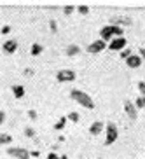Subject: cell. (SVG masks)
Here are the masks:
<instances>
[{
    "label": "cell",
    "instance_id": "cell-1",
    "mask_svg": "<svg viewBox=\"0 0 145 159\" xmlns=\"http://www.w3.org/2000/svg\"><path fill=\"white\" fill-rule=\"evenodd\" d=\"M70 98L72 100H75V102L79 103V105H82L84 108H91L93 110L94 108V102H93V98L89 96L86 91H80V89H72L70 91Z\"/></svg>",
    "mask_w": 145,
    "mask_h": 159
},
{
    "label": "cell",
    "instance_id": "cell-2",
    "mask_svg": "<svg viewBox=\"0 0 145 159\" xmlns=\"http://www.w3.org/2000/svg\"><path fill=\"white\" fill-rule=\"evenodd\" d=\"M119 138V129L114 122H108L105 126V145H112Z\"/></svg>",
    "mask_w": 145,
    "mask_h": 159
},
{
    "label": "cell",
    "instance_id": "cell-3",
    "mask_svg": "<svg viewBox=\"0 0 145 159\" xmlns=\"http://www.w3.org/2000/svg\"><path fill=\"white\" fill-rule=\"evenodd\" d=\"M110 25H116V26H131L133 25V19L129 16H124V14H114L110 16Z\"/></svg>",
    "mask_w": 145,
    "mask_h": 159
},
{
    "label": "cell",
    "instance_id": "cell-4",
    "mask_svg": "<svg viewBox=\"0 0 145 159\" xmlns=\"http://www.w3.org/2000/svg\"><path fill=\"white\" fill-rule=\"evenodd\" d=\"M7 154L16 157V159H30L32 157L30 156V150H26L25 147H9L7 149Z\"/></svg>",
    "mask_w": 145,
    "mask_h": 159
},
{
    "label": "cell",
    "instance_id": "cell-5",
    "mask_svg": "<svg viewBox=\"0 0 145 159\" xmlns=\"http://www.w3.org/2000/svg\"><path fill=\"white\" fill-rule=\"evenodd\" d=\"M75 77H77V74H75L74 70H68V68H65V70H58V74H56L58 82H74Z\"/></svg>",
    "mask_w": 145,
    "mask_h": 159
},
{
    "label": "cell",
    "instance_id": "cell-6",
    "mask_svg": "<svg viewBox=\"0 0 145 159\" xmlns=\"http://www.w3.org/2000/svg\"><path fill=\"white\" fill-rule=\"evenodd\" d=\"M105 47H108V44L105 42V40H102V39H98V40H93V42L88 46V52H91V54H98V52H102Z\"/></svg>",
    "mask_w": 145,
    "mask_h": 159
},
{
    "label": "cell",
    "instance_id": "cell-7",
    "mask_svg": "<svg viewBox=\"0 0 145 159\" xmlns=\"http://www.w3.org/2000/svg\"><path fill=\"white\" fill-rule=\"evenodd\" d=\"M126 46H128L126 37H117V39H114L112 42L108 44V49H110V51H119L121 52L122 49H126Z\"/></svg>",
    "mask_w": 145,
    "mask_h": 159
},
{
    "label": "cell",
    "instance_id": "cell-8",
    "mask_svg": "<svg viewBox=\"0 0 145 159\" xmlns=\"http://www.w3.org/2000/svg\"><path fill=\"white\" fill-rule=\"evenodd\" d=\"M138 108L135 107V103L131 102V100H126L124 102V112H126V116L129 117L131 121H136V117H138V112H136Z\"/></svg>",
    "mask_w": 145,
    "mask_h": 159
},
{
    "label": "cell",
    "instance_id": "cell-9",
    "mask_svg": "<svg viewBox=\"0 0 145 159\" xmlns=\"http://www.w3.org/2000/svg\"><path fill=\"white\" fill-rule=\"evenodd\" d=\"M2 49H4L7 54H14V52L18 51V40H14V39H9L7 42H4Z\"/></svg>",
    "mask_w": 145,
    "mask_h": 159
},
{
    "label": "cell",
    "instance_id": "cell-10",
    "mask_svg": "<svg viewBox=\"0 0 145 159\" xmlns=\"http://www.w3.org/2000/svg\"><path fill=\"white\" fill-rule=\"evenodd\" d=\"M112 25H105L102 30H100V39L105 40V42H110V39H112Z\"/></svg>",
    "mask_w": 145,
    "mask_h": 159
},
{
    "label": "cell",
    "instance_id": "cell-11",
    "mask_svg": "<svg viewBox=\"0 0 145 159\" xmlns=\"http://www.w3.org/2000/svg\"><path fill=\"white\" fill-rule=\"evenodd\" d=\"M103 129H105V124H103L102 121H94L93 124L89 126V133H91V135H93V136L100 135V133H102Z\"/></svg>",
    "mask_w": 145,
    "mask_h": 159
},
{
    "label": "cell",
    "instance_id": "cell-12",
    "mask_svg": "<svg viewBox=\"0 0 145 159\" xmlns=\"http://www.w3.org/2000/svg\"><path fill=\"white\" fill-rule=\"evenodd\" d=\"M126 65L129 66V68H138V66L142 65V58L138 56V54H131L126 60Z\"/></svg>",
    "mask_w": 145,
    "mask_h": 159
},
{
    "label": "cell",
    "instance_id": "cell-13",
    "mask_svg": "<svg viewBox=\"0 0 145 159\" xmlns=\"http://www.w3.org/2000/svg\"><path fill=\"white\" fill-rule=\"evenodd\" d=\"M12 94H14V98L21 100L25 96V86L23 84H14L12 86Z\"/></svg>",
    "mask_w": 145,
    "mask_h": 159
},
{
    "label": "cell",
    "instance_id": "cell-14",
    "mask_svg": "<svg viewBox=\"0 0 145 159\" xmlns=\"http://www.w3.org/2000/svg\"><path fill=\"white\" fill-rule=\"evenodd\" d=\"M77 54H80V47L77 46V44H70V46L66 47V56L74 58V56H77Z\"/></svg>",
    "mask_w": 145,
    "mask_h": 159
},
{
    "label": "cell",
    "instance_id": "cell-15",
    "mask_svg": "<svg viewBox=\"0 0 145 159\" xmlns=\"http://www.w3.org/2000/svg\"><path fill=\"white\" fill-rule=\"evenodd\" d=\"M42 51H44V47L40 46L39 42L32 44V47H30V54H32V56H39V54H40Z\"/></svg>",
    "mask_w": 145,
    "mask_h": 159
},
{
    "label": "cell",
    "instance_id": "cell-16",
    "mask_svg": "<svg viewBox=\"0 0 145 159\" xmlns=\"http://www.w3.org/2000/svg\"><path fill=\"white\" fill-rule=\"evenodd\" d=\"M12 142V136L9 133H0V145H9Z\"/></svg>",
    "mask_w": 145,
    "mask_h": 159
},
{
    "label": "cell",
    "instance_id": "cell-17",
    "mask_svg": "<svg viewBox=\"0 0 145 159\" xmlns=\"http://www.w3.org/2000/svg\"><path fill=\"white\" fill-rule=\"evenodd\" d=\"M112 35L114 37H124V28H121V26H116V25H112Z\"/></svg>",
    "mask_w": 145,
    "mask_h": 159
},
{
    "label": "cell",
    "instance_id": "cell-18",
    "mask_svg": "<svg viewBox=\"0 0 145 159\" xmlns=\"http://www.w3.org/2000/svg\"><path fill=\"white\" fill-rule=\"evenodd\" d=\"M66 121H68V119H66V117H61L60 121L56 122V124H54V129H58V131H61L63 129V128L66 126Z\"/></svg>",
    "mask_w": 145,
    "mask_h": 159
},
{
    "label": "cell",
    "instance_id": "cell-19",
    "mask_svg": "<svg viewBox=\"0 0 145 159\" xmlns=\"http://www.w3.org/2000/svg\"><path fill=\"white\" fill-rule=\"evenodd\" d=\"M135 107L136 108H145V96H138V98L135 100Z\"/></svg>",
    "mask_w": 145,
    "mask_h": 159
},
{
    "label": "cell",
    "instance_id": "cell-20",
    "mask_svg": "<svg viewBox=\"0 0 145 159\" xmlns=\"http://www.w3.org/2000/svg\"><path fill=\"white\" fill-rule=\"evenodd\" d=\"M131 54H133V51H131V49H128V47H126V49H122V51L119 52V56H121L122 60H128V58H129Z\"/></svg>",
    "mask_w": 145,
    "mask_h": 159
},
{
    "label": "cell",
    "instance_id": "cell-21",
    "mask_svg": "<svg viewBox=\"0 0 145 159\" xmlns=\"http://www.w3.org/2000/svg\"><path fill=\"white\" fill-rule=\"evenodd\" d=\"M66 119H70L72 122H77L80 119V116H79V112H70L68 114V117H66Z\"/></svg>",
    "mask_w": 145,
    "mask_h": 159
},
{
    "label": "cell",
    "instance_id": "cell-22",
    "mask_svg": "<svg viewBox=\"0 0 145 159\" xmlns=\"http://www.w3.org/2000/svg\"><path fill=\"white\" fill-rule=\"evenodd\" d=\"M25 135L28 136V138H33V136H35V131H33V128H32V126H26V128H25Z\"/></svg>",
    "mask_w": 145,
    "mask_h": 159
},
{
    "label": "cell",
    "instance_id": "cell-23",
    "mask_svg": "<svg viewBox=\"0 0 145 159\" xmlns=\"http://www.w3.org/2000/svg\"><path fill=\"white\" fill-rule=\"evenodd\" d=\"M74 11H75V7H74V5H66V7H63V12H65L66 16H70L72 12H74Z\"/></svg>",
    "mask_w": 145,
    "mask_h": 159
},
{
    "label": "cell",
    "instance_id": "cell-24",
    "mask_svg": "<svg viewBox=\"0 0 145 159\" xmlns=\"http://www.w3.org/2000/svg\"><path fill=\"white\" fill-rule=\"evenodd\" d=\"M77 11H79L80 14H88V12H89V7H88V5H79V7H77Z\"/></svg>",
    "mask_w": 145,
    "mask_h": 159
},
{
    "label": "cell",
    "instance_id": "cell-25",
    "mask_svg": "<svg viewBox=\"0 0 145 159\" xmlns=\"http://www.w3.org/2000/svg\"><path fill=\"white\" fill-rule=\"evenodd\" d=\"M49 26H51V32L52 33L58 32V25H56V21H54V19H51V21H49Z\"/></svg>",
    "mask_w": 145,
    "mask_h": 159
},
{
    "label": "cell",
    "instance_id": "cell-26",
    "mask_svg": "<svg viewBox=\"0 0 145 159\" xmlns=\"http://www.w3.org/2000/svg\"><path fill=\"white\" fill-rule=\"evenodd\" d=\"M138 89H140L142 96H145V82H143V80H140V82H138Z\"/></svg>",
    "mask_w": 145,
    "mask_h": 159
},
{
    "label": "cell",
    "instance_id": "cell-27",
    "mask_svg": "<svg viewBox=\"0 0 145 159\" xmlns=\"http://www.w3.org/2000/svg\"><path fill=\"white\" fill-rule=\"evenodd\" d=\"M0 32H2V35H7V33L11 32V26H9V25H5V26H2V30H0Z\"/></svg>",
    "mask_w": 145,
    "mask_h": 159
},
{
    "label": "cell",
    "instance_id": "cell-28",
    "mask_svg": "<svg viewBox=\"0 0 145 159\" xmlns=\"http://www.w3.org/2000/svg\"><path fill=\"white\" fill-rule=\"evenodd\" d=\"M47 159H60V156H58L56 152H49V154H47Z\"/></svg>",
    "mask_w": 145,
    "mask_h": 159
},
{
    "label": "cell",
    "instance_id": "cell-29",
    "mask_svg": "<svg viewBox=\"0 0 145 159\" xmlns=\"http://www.w3.org/2000/svg\"><path fill=\"white\" fill-rule=\"evenodd\" d=\"M28 117L30 119H37V112L35 110H28Z\"/></svg>",
    "mask_w": 145,
    "mask_h": 159
},
{
    "label": "cell",
    "instance_id": "cell-30",
    "mask_svg": "<svg viewBox=\"0 0 145 159\" xmlns=\"http://www.w3.org/2000/svg\"><path fill=\"white\" fill-rule=\"evenodd\" d=\"M4 122H5V112L0 110V124H4Z\"/></svg>",
    "mask_w": 145,
    "mask_h": 159
},
{
    "label": "cell",
    "instance_id": "cell-31",
    "mask_svg": "<svg viewBox=\"0 0 145 159\" xmlns=\"http://www.w3.org/2000/svg\"><path fill=\"white\" fill-rule=\"evenodd\" d=\"M138 56L145 58V47H140V49H138Z\"/></svg>",
    "mask_w": 145,
    "mask_h": 159
},
{
    "label": "cell",
    "instance_id": "cell-32",
    "mask_svg": "<svg viewBox=\"0 0 145 159\" xmlns=\"http://www.w3.org/2000/svg\"><path fill=\"white\" fill-rule=\"evenodd\" d=\"M30 156H32V157H39V156H40V152H39V150H32V152H30Z\"/></svg>",
    "mask_w": 145,
    "mask_h": 159
},
{
    "label": "cell",
    "instance_id": "cell-33",
    "mask_svg": "<svg viewBox=\"0 0 145 159\" xmlns=\"http://www.w3.org/2000/svg\"><path fill=\"white\" fill-rule=\"evenodd\" d=\"M25 75H26V77H30V75H33V70H32V68H26V70H25Z\"/></svg>",
    "mask_w": 145,
    "mask_h": 159
},
{
    "label": "cell",
    "instance_id": "cell-34",
    "mask_svg": "<svg viewBox=\"0 0 145 159\" xmlns=\"http://www.w3.org/2000/svg\"><path fill=\"white\" fill-rule=\"evenodd\" d=\"M60 159H68V157H66V156H60Z\"/></svg>",
    "mask_w": 145,
    "mask_h": 159
},
{
    "label": "cell",
    "instance_id": "cell-35",
    "mask_svg": "<svg viewBox=\"0 0 145 159\" xmlns=\"http://www.w3.org/2000/svg\"><path fill=\"white\" fill-rule=\"evenodd\" d=\"M98 159H103V157H98Z\"/></svg>",
    "mask_w": 145,
    "mask_h": 159
}]
</instances>
